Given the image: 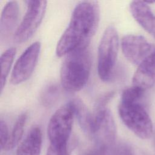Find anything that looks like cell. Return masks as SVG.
Segmentation results:
<instances>
[{
    "label": "cell",
    "mask_w": 155,
    "mask_h": 155,
    "mask_svg": "<svg viewBox=\"0 0 155 155\" xmlns=\"http://www.w3.org/2000/svg\"><path fill=\"white\" fill-rule=\"evenodd\" d=\"M100 20L99 6L96 1H85L74 8L68 27L56 47L58 57L65 56L73 50L88 47L97 31Z\"/></svg>",
    "instance_id": "1"
},
{
    "label": "cell",
    "mask_w": 155,
    "mask_h": 155,
    "mask_svg": "<svg viewBox=\"0 0 155 155\" xmlns=\"http://www.w3.org/2000/svg\"><path fill=\"white\" fill-rule=\"evenodd\" d=\"M91 67L88 47L73 50L65 56L60 72L62 87L67 91L76 92L88 82Z\"/></svg>",
    "instance_id": "2"
},
{
    "label": "cell",
    "mask_w": 155,
    "mask_h": 155,
    "mask_svg": "<svg viewBox=\"0 0 155 155\" xmlns=\"http://www.w3.org/2000/svg\"><path fill=\"white\" fill-rule=\"evenodd\" d=\"M142 99L120 98L118 113L129 130L140 139H147L153 134V124Z\"/></svg>",
    "instance_id": "3"
},
{
    "label": "cell",
    "mask_w": 155,
    "mask_h": 155,
    "mask_svg": "<svg viewBox=\"0 0 155 155\" xmlns=\"http://www.w3.org/2000/svg\"><path fill=\"white\" fill-rule=\"evenodd\" d=\"M119 45V36L116 28L113 25L108 26L102 35L97 53V73L104 82L110 81L113 77Z\"/></svg>",
    "instance_id": "4"
},
{
    "label": "cell",
    "mask_w": 155,
    "mask_h": 155,
    "mask_svg": "<svg viewBox=\"0 0 155 155\" xmlns=\"http://www.w3.org/2000/svg\"><path fill=\"white\" fill-rule=\"evenodd\" d=\"M73 108L70 102L58 109L48 122L47 134L50 144L67 145L71 135L73 117Z\"/></svg>",
    "instance_id": "5"
},
{
    "label": "cell",
    "mask_w": 155,
    "mask_h": 155,
    "mask_svg": "<svg viewBox=\"0 0 155 155\" xmlns=\"http://www.w3.org/2000/svg\"><path fill=\"white\" fill-rule=\"evenodd\" d=\"M116 128L113 115L105 106H97L89 137L95 145L110 148L116 138Z\"/></svg>",
    "instance_id": "6"
},
{
    "label": "cell",
    "mask_w": 155,
    "mask_h": 155,
    "mask_svg": "<svg viewBox=\"0 0 155 155\" xmlns=\"http://www.w3.org/2000/svg\"><path fill=\"white\" fill-rule=\"evenodd\" d=\"M25 2V14L14 35V39L18 43L25 42L33 35L42 21L47 8L45 1H27Z\"/></svg>",
    "instance_id": "7"
},
{
    "label": "cell",
    "mask_w": 155,
    "mask_h": 155,
    "mask_svg": "<svg viewBox=\"0 0 155 155\" xmlns=\"http://www.w3.org/2000/svg\"><path fill=\"white\" fill-rule=\"evenodd\" d=\"M41 51V43L38 41L28 46L17 59L10 76V82L18 85L28 79L36 65Z\"/></svg>",
    "instance_id": "8"
},
{
    "label": "cell",
    "mask_w": 155,
    "mask_h": 155,
    "mask_svg": "<svg viewBox=\"0 0 155 155\" xmlns=\"http://www.w3.org/2000/svg\"><path fill=\"white\" fill-rule=\"evenodd\" d=\"M124 56L133 64L139 65L155 50V45L144 37L136 35H127L121 40Z\"/></svg>",
    "instance_id": "9"
},
{
    "label": "cell",
    "mask_w": 155,
    "mask_h": 155,
    "mask_svg": "<svg viewBox=\"0 0 155 155\" xmlns=\"http://www.w3.org/2000/svg\"><path fill=\"white\" fill-rule=\"evenodd\" d=\"M155 85V50L139 66L133 77V85L146 91Z\"/></svg>",
    "instance_id": "10"
},
{
    "label": "cell",
    "mask_w": 155,
    "mask_h": 155,
    "mask_svg": "<svg viewBox=\"0 0 155 155\" xmlns=\"http://www.w3.org/2000/svg\"><path fill=\"white\" fill-rule=\"evenodd\" d=\"M131 13L136 21L155 38V15L148 4L142 1H133L130 4Z\"/></svg>",
    "instance_id": "11"
},
{
    "label": "cell",
    "mask_w": 155,
    "mask_h": 155,
    "mask_svg": "<svg viewBox=\"0 0 155 155\" xmlns=\"http://www.w3.org/2000/svg\"><path fill=\"white\" fill-rule=\"evenodd\" d=\"M19 7L16 1L8 2L2 9L0 20L1 38H7L13 31L18 22Z\"/></svg>",
    "instance_id": "12"
},
{
    "label": "cell",
    "mask_w": 155,
    "mask_h": 155,
    "mask_svg": "<svg viewBox=\"0 0 155 155\" xmlns=\"http://www.w3.org/2000/svg\"><path fill=\"white\" fill-rule=\"evenodd\" d=\"M42 141L39 127H33L17 148L16 155H39Z\"/></svg>",
    "instance_id": "13"
},
{
    "label": "cell",
    "mask_w": 155,
    "mask_h": 155,
    "mask_svg": "<svg viewBox=\"0 0 155 155\" xmlns=\"http://www.w3.org/2000/svg\"><path fill=\"white\" fill-rule=\"evenodd\" d=\"M73 108L80 127L88 136L90 135L93 122V114H91L85 104L79 99H73L69 102Z\"/></svg>",
    "instance_id": "14"
},
{
    "label": "cell",
    "mask_w": 155,
    "mask_h": 155,
    "mask_svg": "<svg viewBox=\"0 0 155 155\" xmlns=\"http://www.w3.org/2000/svg\"><path fill=\"white\" fill-rule=\"evenodd\" d=\"M27 118V114L26 113L21 114L18 117L13 126L12 131L9 135L8 140L4 149V150H12L18 144L23 135Z\"/></svg>",
    "instance_id": "15"
},
{
    "label": "cell",
    "mask_w": 155,
    "mask_h": 155,
    "mask_svg": "<svg viewBox=\"0 0 155 155\" xmlns=\"http://www.w3.org/2000/svg\"><path fill=\"white\" fill-rule=\"evenodd\" d=\"M16 54V48L11 47L5 50L1 56V92L2 93L9 74Z\"/></svg>",
    "instance_id": "16"
},
{
    "label": "cell",
    "mask_w": 155,
    "mask_h": 155,
    "mask_svg": "<svg viewBox=\"0 0 155 155\" xmlns=\"http://www.w3.org/2000/svg\"><path fill=\"white\" fill-rule=\"evenodd\" d=\"M58 96L59 88L56 85H49L42 92L41 102L46 107L51 106L56 101Z\"/></svg>",
    "instance_id": "17"
},
{
    "label": "cell",
    "mask_w": 155,
    "mask_h": 155,
    "mask_svg": "<svg viewBox=\"0 0 155 155\" xmlns=\"http://www.w3.org/2000/svg\"><path fill=\"white\" fill-rule=\"evenodd\" d=\"M46 155H69L67 145H57L50 143Z\"/></svg>",
    "instance_id": "18"
},
{
    "label": "cell",
    "mask_w": 155,
    "mask_h": 155,
    "mask_svg": "<svg viewBox=\"0 0 155 155\" xmlns=\"http://www.w3.org/2000/svg\"><path fill=\"white\" fill-rule=\"evenodd\" d=\"M109 150L108 147L95 145L93 147L84 151L82 155H110Z\"/></svg>",
    "instance_id": "19"
},
{
    "label": "cell",
    "mask_w": 155,
    "mask_h": 155,
    "mask_svg": "<svg viewBox=\"0 0 155 155\" xmlns=\"http://www.w3.org/2000/svg\"><path fill=\"white\" fill-rule=\"evenodd\" d=\"M8 130L6 123L1 120L0 122V139H1V149L4 150L6 146L9 138Z\"/></svg>",
    "instance_id": "20"
},
{
    "label": "cell",
    "mask_w": 155,
    "mask_h": 155,
    "mask_svg": "<svg viewBox=\"0 0 155 155\" xmlns=\"http://www.w3.org/2000/svg\"><path fill=\"white\" fill-rule=\"evenodd\" d=\"M113 155H134V153L130 146L125 143H120L114 149Z\"/></svg>",
    "instance_id": "21"
},
{
    "label": "cell",
    "mask_w": 155,
    "mask_h": 155,
    "mask_svg": "<svg viewBox=\"0 0 155 155\" xmlns=\"http://www.w3.org/2000/svg\"><path fill=\"white\" fill-rule=\"evenodd\" d=\"M154 144H155V132H154Z\"/></svg>",
    "instance_id": "22"
}]
</instances>
